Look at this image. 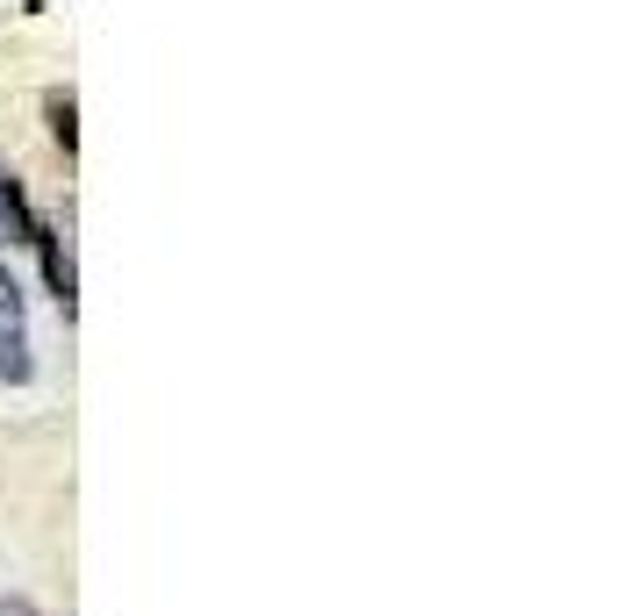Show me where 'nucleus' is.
<instances>
[{
  "label": "nucleus",
  "instance_id": "f03ea898",
  "mask_svg": "<svg viewBox=\"0 0 638 616\" xmlns=\"http://www.w3.org/2000/svg\"><path fill=\"white\" fill-rule=\"evenodd\" d=\"M36 258H44V287H51V301H58V316L72 323V251L58 244V230H36V244H29Z\"/></svg>",
  "mask_w": 638,
  "mask_h": 616
},
{
  "label": "nucleus",
  "instance_id": "7ed1b4c3",
  "mask_svg": "<svg viewBox=\"0 0 638 616\" xmlns=\"http://www.w3.org/2000/svg\"><path fill=\"white\" fill-rule=\"evenodd\" d=\"M72 115H79L72 86H51V94H44V122H51V144H58L65 158H72V144H79V122H72Z\"/></svg>",
  "mask_w": 638,
  "mask_h": 616
},
{
  "label": "nucleus",
  "instance_id": "f257e3e1",
  "mask_svg": "<svg viewBox=\"0 0 638 616\" xmlns=\"http://www.w3.org/2000/svg\"><path fill=\"white\" fill-rule=\"evenodd\" d=\"M0 373L29 380V330H22V294H15V273H8V251H0Z\"/></svg>",
  "mask_w": 638,
  "mask_h": 616
}]
</instances>
